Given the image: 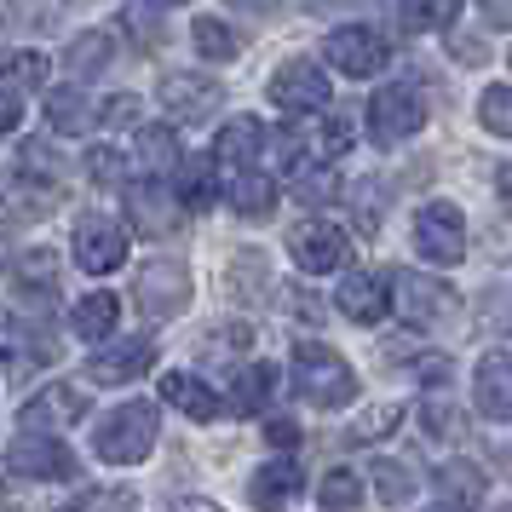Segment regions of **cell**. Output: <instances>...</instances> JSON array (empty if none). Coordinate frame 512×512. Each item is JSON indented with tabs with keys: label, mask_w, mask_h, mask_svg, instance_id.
I'll use <instances>...</instances> for the list:
<instances>
[{
	"label": "cell",
	"mask_w": 512,
	"mask_h": 512,
	"mask_svg": "<svg viewBox=\"0 0 512 512\" xmlns=\"http://www.w3.org/2000/svg\"><path fill=\"white\" fill-rule=\"evenodd\" d=\"M294 386H300V397L317 403V409H346L351 397H357V374H351V363L334 346L300 340V346H294Z\"/></svg>",
	"instance_id": "obj_1"
},
{
	"label": "cell",
	"mask_w": 512,
	"mask_h": 512,
	"mask_svg": "<svg viewBox=\"0 0 512 512\" xmlns=\"http://www.w3.org/2000/svg\"><path fill=\"white\" fill-rule=\"evenodd\" d=\"M98 455L110 466H133L156 449V403H121L116 415H104V426L93 432Z\"/></svg>",
	"instance_id": "obj_2"
},
{
	"label": "cell",
	"mask_w": 512,
	"mask_h": 512,
	"mask_svg": "<svg viewBox=\"0 0 512 512\" xmlns=\"http://www.w3.org/2000/svg\"><path fill=\"white\" fill-rule=\"evenodd\" d=\"M6 472L24 484H64V478H75V455L52 432L24 426V438H12V449H6Z\"/></svg>",
	"instance_id": "obj_3"
},
{
	"label": "cell",
	"mask_w": 512,
	"mask_h": 512,
	"mask_svg": "<svg viewBox=\"0 0 512 512\" xmlns=\"http://www.w3.org/2000/svg\"><path fill=\"white\" fill-rule=\"evenodd\" d=\"M323 58L340 75H351V81H369V75H380L386 64H392V47H386V35H380V29L346 24V29H334V35L323 41Z\"/></svg>",
	"instance_id": "obj_4"
},
{
	"label": "cell",
	"mask_w": 512,
	"mask_h": 512,
	"mask_svg": "<svg viewBox=\"0 0 512 512\" xmlns=\"http://www.w3.org/2000/svg\"><path fill=\"white\" fill-rule=\"evenodd\" d=\"M426 127V104L415 87H380L369 98V139L374 144H403Z\"/></svg>",
	"instance_id": "obj_5"
},
{
	"label": "cell",
	"mask_w": 512,
	"mask_h": 512,
	"mask_svg": "<svg viewBox=\"0 0 512 512\" xmlns=\"http://www.w3.org/2000/svg\"><path fill=\"white\" fill-rule=\"evenodd\" d=\"M271 98H277L288 116H323L328 104H334L323 64H311V58H288V64L271 75Z\"/></svg>",
	"instance_id": "obj_6"
},
{
	"label": "cell",
	"mask_w": 512,
	"mask_h": 512,
	"mask_svg": "<svg viewBox=\"0 0 512 512\" xmlns=\"http://www.w3.org/2000/svg\"><path fill=\"white\" fill-rule=\"evenodd\" d=\"M392 288H397V311H403V323L409 328H443L449 317H455V288H449V282L397 271Z\"/></svg>",
	"instance_id": "obj_7"
},
{
	"label": "cell",
	"mask_w": 512,
	"mask_h": 512,
	"mask_svg": "<svg viewBox=\"0 0 512 512\" xmlns=\"http://www.w3.org/2000/svg\"><path fill=\"white\" fill-rule=\"evenodd\" d=\"M156 98H162V110L173 121H185V127H196V121H208L219 104H225V87L213 81V75H196V70H173L162 75V87H156Z\"/></svg>",
	"instance_id": "obj_8"
},
{
	"label": "cell",
	"mask_w": 512,
	"mask_h": 512,
	"mask_svg": "<svg viewBox=\"0 0 512 512\" xmlns=\"http://www.w3.org/2000/svg\"><path fill=\"white\" fill-rule=\"evenodd\" d=\"M415 254H426L432 265H461V254H466L461 208H449V202H426V208L415 213Z\"/></svg>",
	"instance_id": "obj_9"
},
{
	"label": "cell",
	"mask_w": 512,
	"mask_h": 512,
	"mask_svg": "<svg viewBox=\"0 0 512 512\" xmlns=\"http://www.w3.org/2000/svg\"><path fill=\"white\" fill-rule=\"evenodd\" d=\"M288 254H294V265H300V271L323 277V271H340V265L351 259V236L340 231V225L305 219V225H294V231H288Z\"/></svg>",
	"instance_id": "obj_10"
},
{
	"label": "cell",
	"mask_w": 512,
	"mask_h": 512,
	"mask_svg": "<svg viewBox=\"0 0 512 512\" xmlns=\"http://www.w3.org/2000/svg\"><path fill=\"white\" fill-rule=\"evenodd\" d=\"M87 409H93L87 386H75V380H52L47 392L29 397L24 409H18V426H29V432H64V426H75V420H87Z\"/></svg>",
	"instance_id": "obj_11"
},
{
	"label": "cell",
	"mask_w": 512,
	"mask_h": 512,
	"mask_svg": "<svg viewBox=\"0 0 512 512\" xmlns=\"http://www.w3.org/2000/svg\"><path fill=\"white\" fill-rule=\"evenodd\" d=\"M139 305L150 311V317H179L190 305V271L179 265V259H150V265H139Z\"/></svg>",
	"instance_id": "obj_12"
},
{
	"label": "cell",
	"mask_w": 512,
	"mask_h": 512,
	"mask_svg": "<svg viewBox=\"0 0 512 512\" xmlns=\"http://www.w3.org/2000/svg\"><path fill=\"white\" fill-rule=\"evenodd\" d=\"M121 259H127V231L116 219H104V213H87L75 225V265L87 277H104V271H116Z\"/></svg>",
	"instance_id": "obj_13"
},
{
	"label": "cell",
	"mask_w": 512,
	"mask_h": 512,
	"mask_svg": "<svg viewBox=\"0 0 512 512\" xmlns=\"http://www.w3.org/2000/svg\"><path fill=\"white\" fill-rule=\"evenodd\" d=\"M127 219L144 236H167L185 219V196H179V185L167 190L162 179H139V185H127Z\"/></svg>",
	"instance_id": "obj_14"
},
{
	"label": "cell",
	"mask_w": 512,
	"mask_h": 512,
	"mask_svg": "<svg viewBox=\"0 0 512 512\" xmlns=\"http://www.w3.org/2000/svg\"><path fill=\"white\" fill-rule=\"evenodd\" d=\"M334 300H340V311H346L351 323H380L386 311H392V300H397V288H392V277L386 271H351L340 288H334Z\"/></svg>",
	"instance_id": "obj_15"
},
{
	"label": "cell",
	"mask_w": 512,
	"mask_h": 512,
	"mask_svg": "<svg viewBox=\"0 0 512 512\" xmlns=\"http://www.w3.org/2000/svg\"><path fill=\"white\" fill-rule=\"evenodd\" d=\"M150 363H156V346H150L144 334H133V340H116V346L93 351L87 380H93V386H127V380H139Z\"/></svg>",
	"instance_id": "obj_16"
},
{
	"label": "cell",
	"mask_w": 512,
	"mask_h": 512,
	"mask_svg": "<svg viewBox=\"0 0 512 512\" xmlns=\"http://www.w3.org/2000/svg\"><path fill=\"white\" fill-rule=\"evenodd\" d=\"M41 104H47L52 133H64V139H81V133H93L104 121V110H93V98L81 87H41Z\"/></svg>",
	"instance_id": "obj_17"
},
{
	"label": "cell",
	"mask_w": 512,
	"mask_h": 512,
	"mask_svg": "<svg viewBox=\"0 0 512 512\" xmlns=\"http://www.w3.org/2000/svg\"><path fill=\"white\" fill-rule=\"evenodd\" d=\"M472 392H478V409L489 420H512V351H489L484 363H478Z\"/></svg>",
	"instance_id": "obj_18"
},
{
	"label": "cell",
	"mask_w": 512,
	"mask_h": 512,
	"mask_svg": "<svg viewBox=\"0 0 512 512\" xmlns=\"http://www.w3.org/2000/svg\"><path fill=\"white\" fill-rule=\"evenodd\" d=\"M179 196H185L190 213H208L225 196V185H219V156H185L179 162Z\"/></svg>",
	"instance_id": "obj_19"
},
{
	"label": "cell",
	"mask_w": 512,
	"mask_h": 512,
	"mask_svg": "<svg viewBox=\"0 0 512 512\" xmlns=\"http://www.w3.org/2000/svg\"><path fill=\"white\" fill-rule=\"evenodd\" d=\"M162 397L173 403V409H185L190 420H202V426H208V420H219V409H225V403L208 392V380H196V374H185V369H173L162 380Z\"/></svg>",
	"instance_id": "obj_20"
},
{
	"label": "cell",
	"mask_w": 512,
	"mask_h": 512,
	"mask_svg": "<svg viewBox=\"0 0 512 512\" xmlns=\"http://www.w3.org/2000/svg\"><path fill=\"white\" fill-rule=\"evenodd\" d=\"M432 495H438V507H484V472L478 466H466V461H449L438 472V484H432Z\"/></svg>",
	"instance_id": "obj_21"
},
{
	"label": "cell",
	"mask_w": 512,
	"mask_h": 512,
	"mask_svg": "<svg viewBox=\"0 0 512 512\" xmlns=\"http://www.w3.org/2000/svg\"><path fill=\"white\" fill-rule=\"evenodd\" d=\"M12 288H18L24 300L52 305V288H58V259H52L47 248H29V254H18V265H12Z\"/></svg>",
	"instance_id": "obj_22"
},
{
	"label": "cell",
	"mask_w": 512,
	"mask_h": 512,
	"mask_svg": "<svg viewBox=\"0 0 512 512\" xmlns=\"http://www.w3.org/2000/svg\"><path fill=\"white\" fill-rule=\"evenodd\" d=\"M116 317H121V305H116V294H87V300L70 311V323H75V334L87 340V346H104L110 334H116Z\"/></svg>",
	"instance_id": "obj_23"
},
{
	"label": "cell",
	"mask_w": 512,
	"mask_h": 512,
	"mask_svg": "<svg viewBox=\"0 0 512 512\" xmlns=\"http://www.w3.org/2000/svg\"><path fill=\"white\" fill-rule=\"evenodd\" d=\"M265 156V121L254 116H236L225 133H219V162H231V167H248Z\"/></svg>",
	"instance_id": "obj_24"
},
{
	"label": "cell",
	"mask_w": 512,
	"mask_h": 512,
	"mask_svg": "<svg viewBox=\"0 0 512 512\" xmlns=\"http://www.w3.org/2000/svg\"><path fill=\"white\" fill-rule=\"evenodd\" d=\"M254 507H288L294 495H300V466L294 461H271V466H259L254 472Z\"/></svg>",
	"instance_id": "obj_25"
},
{
	"label": "cell",
	"mask_w": 512,
	"mask_h": 512,
	"mask_svg": "<svg viewBox=\"0 0 512 512\" xmlns=\"http://www.w3.org/2000/svg\"><path fill=\"white\" fill-rule=\"evenodd\" d=\"M225 196H231V208L242 219H265V213L277 208V179L271 173H236Z\"/></svg>",
	"instance_id": "obj_26"
},
{
	"label": "cell",
	"mask_w": 512,
	"mask_h": 512,
	"mask_svg": "<svg viewBox=\"0 0 512 512\" xmlns=\"http://www.w3.org/2000/svg\"><path fill=\"white\" fill-rule=\"evenodd\" d=\"M271 397H277V369H271V363H248V369L236 374V386H231L236 415H259Z\"/></svg>",
	"instance_id": "obj_27"
},
{
	"label": "cell",
	"mask_w": 512,
	"mask_h": 512,
	"mask_svg": "<svg viewBox=\"0 0 512 512\" xmlns=\"http://www.w3.org/2000/svg\"><path fill=\"white\" fill-rule=\"evenodd\" d=\"M397 12H403L409 35H438L461 18V0H397Z\"/></svg>",
	"instance_id": "obj_28"
},
{
	"label": "cell",
	"mask_w": 512,
	"mask_h": 512,
	"mask_svg": "<svg viewBox=\"0 0 512 512\" xmlns=\"http://www.w3.org/2000/svg\"><path fill=\"white\" fill-rule=\"evenodd\" d=\"M29 357H35V363H58V346H52V340H41V328L12 323V334H6V363H12V374H24Z\"/></svg>",
	"instance_id": "obj_29"
},
{
	"label": "cell",
	"mask_w": 512,
	"mask_h": 512,
	"mask_svg": "<svg viewBox=\"0 0 512 512\" xmlns=\"http://www.w3.org/2000/svg\"><path fill=\"white\" fill-rule=\"evenodd\" d=\"M369 478H374V489H380V501H386V507H409V501H415V478H409V466L374 461Z\"/></svg>",
	"instance_id": "obj_30"
},
{
	"label": "cell",
	"mask_w": 512,
	"mask_h": 512,
	"mask_svg": "<svg viewBox=\"0 0 512 512\" xmlns=\"http://www.w3.org/2000/svg\"><path fill=\"white\" fill-rule=\"evenodd\" d=\"M110 52H116V41H110L104 29H98V35H81L70 47V70L81 75V81H87V75H104L110 70Z\"/></svg>",
	"instance_id": "obj_31"
},
{
	"label": "cell",
	"mask_w": 512,
	"mask_h": 512,
	"mask_svg": "<svg viewBox=\"0 0 512 512\" xmlns=\"http://www.w3.org/2000/svg\"><path fill=\"white\" fill-rule=\"evenodd\" d=\"M305 156H311V139H300L294 127H282L277 139H265V162H271V173H300Z\"/></svg>",
	"instance_id": "obj_32"
},
{
	"label": "cell",
	"mask_w": 512,
	"mask_h": 512,
	"mask_svg": "<svg viewBox=\"0 0 512 512\" xmlns=\"http://www.w3.org/2000/svg\"><path fill=\"white\" fill-rule=\"evenodd\" d=\"M47 87V58L41 52H12L6 58V93H35Z\"/></svg>",
	"instance_id": "obj_33"
},
{
	"label": "cell",
	"mask_w": 512,
	"mask_h": 512,
	"mask_svg": "<svg viewBox=\"0 0 512 512\" xmlns=\"http://www.w3.org/2000/svg\"><path fill=\"white\" fill-rule=\"evenodd\" d=\"M190 35H196V52H202V58H236V52H242V41H236L219 18H196Z\"/></svg>",
	"instance_id": "obj_34"
},
{
	"label": "cell",
	"mask_w": 512,
	"mask_h": 512,
	"mask_svg": "<svg viewBox=\"0 0 512 512\" xmlns=\"http://www.w3.org/2000/svg\"><path fill=\"white\" fill-rule=\"evenodd\" d=\"M139 162L150 167V173H162V167L179 162V144H173L167 127H139Z\"/></svg>",
	"instance_id": "obj_35"
},
{
	"label": "cell",
	"mask_w": 512,
	"mask_h": 512,
	"mask_svg": "<svg viewBox=\"0 0 512 512\" xmlns=\"http://www.w3.org/2000/svg\"><path fill=\"white\" fill-rule=\"evenodd\" d=\"M397 420H403V409H397V403H380V409H369V415H357L346 426V438L351 443H380L386 438V432H392Z\"/></svg>",
	"instance_id": "obj_36"
},
{
	"label": "cell",
	"mask_w": 512,
	"mask_h": 512,
	"mask_svg": "<svg viewBox=\"0 0 512 512\" xmlns=\"http://www.w3.org/2000/svg\"><path fill=\"white\" fill-rule=\"evenodd\" d=\"M317 501H323V507H363V478H357V472H323Z\"/></svg>",
	"instance_id": "obj_37"
},
{
	"label": "cell",
	"mask_w": 512,
	"mask_h": 512,
	"mask_svg": "<svg viewBox=\"0 0 512 512\" xmlns=\"http://www.w3.org/2000/svg\"><path fill=\"white\" fill-rule=\"evenodd\" d=\"M478 121H484L489 133L512 139V87H484V98H478Z\"/></svg>",
	"instance_id": "obj_38"
},
{
	"label": "cell",
	"mask_w": 512,
	"mask_h": 512,
	"mask_svg": "<svg viewBox=\"0 0 512 512\" xmlns=\"http://www.w3.org/2000/svg\"><path fill=\"white\" fill-rule=\"evenodd\" d=\"M351 144V121L346 116H328L317 133H311V162H334V156H346Z\"/></svg>",
	"instance_id": "obj_39"
},
{
	"label": "cell",
	"mask_w": 512,
	"mask_h": 512,
	"mask_svg": "<svg viewBox=\"0 0 512 512\" xmlns=\"http://www.w3.org/2000/svg\"><path fill=\"white\" fill-rule=\"evenodd\" d=\"M420 420H426V432H432L438 443L466 438V415H461V409H449V403H438V397H432V403L420 409Z\"/></svg>",
	"instance_id": "obj_40"
},
{
	"label": "cell",
	"mask_w": 512,
	"mask_h": 512,
	"mask_svg": "<svg viewBox=\"0 0 512 512\" xmlns=\"http://www.w3.org/2000/svg\"><path fill=\"white\" fill-rule=\"evenodd\" d=\"M75 507H81V512H98V507H139V495H133V489H87V495H75Z\"/></svg>",
	"instance_id": "obj_41"
},
{
	"label": "cell",
	"mask_w": 512,
	"mask_h": 512,
	"mask_svg": "<svg viewBox=\"0 0 512 512\" xmlns=\"http://www.w3.org/2000/svg\"><path fill=\"white\" fill-rule=\"evenodd\" d=\"M93 179L98 185H121V173H127V156H121V150H93Z\"/></svg>",
	"instance_id": "obj_42"
},
{
	"label": "cell",
	"mask_w": 512,
	"mask_h": 512,
	"mask_svg": "<svg viewBox=\"0 0 512 512\" xmlns=\"http://www.w3.org/2000/svg\"><path fill=\"white\" fill-rule=\"evenodd\" d=\"M449 374H455V369H449V357H420V363H415V380L426 386V392H443V386H449Z\"/></svg>",
	"instance_id": "obj_43"
},
{
	"label": "cell",
	"mask_w": 512,
	"mask_h": 512,
	"mask_svg": "<svg viewBox=\"0 0 512 512\" xmlns=\"http://www.w3.org/2000/svg\"><path fill=\"white\" fill-rule=\"evenodd\" d=\"M133 116H139V98L133 93H116L104 104V127H133Z\"/></svg>",
	"instance_id": "obj_44"
},
{
	"label": "cell",
	"mask_w": 512,
	"mask_h": 512,
	"mask_svg": "<svg viewBox=\"0 0 512 512\" xmlns=\"http://www.w3.org/2000/svg\"><path fill=\"white\" fill-rule=\"evenodd\" d=\"M265 438H271V449H277V443H282V449H294V443H300V426H294L288 415H277L271 426H265Z\"/></svg>",
	"instance_id": "obj_45"
},
{
	"label": "cell",
	"mask_w": 512,
	"mask_h": 512,
	"mask_svg": "<svg viewBox=\"0 0 512 512\" xmlns=\"http://www.w3.org/2000/svg\"><path fill=\"white\" fill-rule=\"evenodd\" d=\"M334 190H340V185H334V173H323V179H305L300 202H334Z\"/></svg>",
	"instance_id": "obj_46"
},
{
	"label": "cell",
	"mask_w": 512,
	"mask_h": 512,
	"mask_svg": "<svg viewBox=\"0 0 512 512\" xmlns=\"http://www.w3.org/2000/svg\"><path fill=\"white\" fill-rule=\"evenodd\" d=\"M478 6H484L489 24H512V0H478Z\"/></svg>",
	"instance_id": "obj_47"
},
{
	"label": "cell",
	"mask_w": 512,
	"mask_h": 512,
	"mask_svg": "<svg viewBox=\"0 0 512 512\" xmlns=\"http://www.w3.org/2000/svg\"><path fill=\"white\" fill-rule=\"evenodd\" d=\"M225 6H236V12H254V18H271V12H277V0H225Z\"/></svg>",
	"instance_id": "obj_48"
},
{
	"label": "cell",
	"mask_w": 512,
	"mask_h": 512,
	"mask_svg": "<svg viewBox=\"0 0 512 512\" xmlns=\"http://www.w3.org/2000/svg\"><path fill=\"white\" fill-rule=\"evenodd\" d=\"M495 190H501V208L512 213V167H501V173H495Z\"/></svg>",
	"instance_id": "obj_49"
},
{
	"label": "cell",
	"mask_w": 512,
	"mask_h": 512,
	"mask_svg": "<svg viewBox=\"0 0 512 512\" xmlns=\"http://www.w3.org/2000/svg\"><path fill=\"white\" fill-rule=\"evenodd\" d=\"M144 12H167V6H185V0H139Z\"/></svg>",
	"instance_id": "obj_50"
},
{
	"label": "cell",
	"mask_w": 512,
	"mask_h": 512,
	"mask_svg": "<svg viewBox=\"0 0 512 512\" xmlns=\"http://www.w3.org/2000/svg\"><path fill=\"white\" fill-rule=\"evenodd\" d=\"M507 58H512V52H507Z\"/></svg>",
	"instance_id": "obj_51"
}]
</instances>
